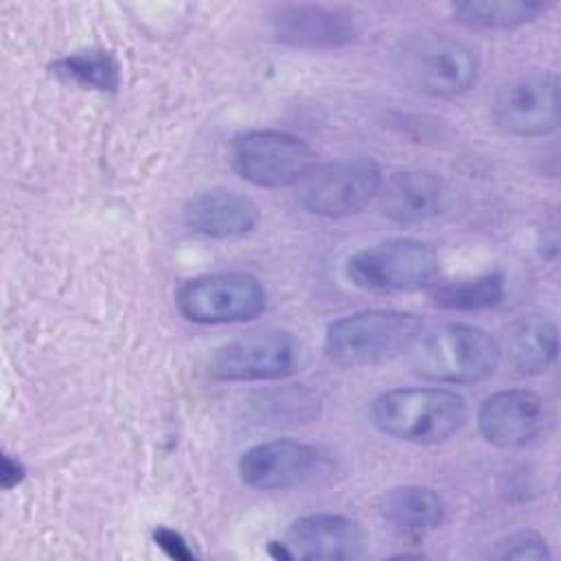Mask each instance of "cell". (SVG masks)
<instances>
[{"label": "cell", "mask_w": 561, "mask_h": 561, "mask_svg": "<svg viewBox=\"0 0 561 561\" xmlns=\"http://www.w3.org/2000/svg\"><path fill=\"white\" fill-rule=\"evenodd\" d=\"M416 375L438 383H476L495 373L502 362L500 342L476 324L445 322L421 329L410 351Z\"/></svg>", "instance_id": "obj_1"}, {"label": "cell", "mask_w": 561, "mask_h": 561, "mask_svg": "<svg viewBox=\"0 0 561 561\" xmlns=\"http://www.w3.org/2000/svg\"><path fill=\"white\" fill-rule=\"evenodd\" d=\"M423 320L410 311L366 309L333 320L324 333V355L342 368L390 362L410 351Z\"/></svg>", "instance_id": "obj_2"}, {"label": "cell", "mask_w": 561, "mask_h": 561, "mask_svg": "<svg viewBox=\"0 0 561 561\" xmlns=\"http://www.w3.org/2000/svg\"><path fill=\"white\" fill-rule=\"evenodd\" d=\"M379 432L414 445L449 440L467 421L465 399L447 388H394L370 405Z\"/></svg>", "instance_id": "obj_3"}, {"label": "cell", "mask_w": 561, "mask_h": 561, "mask_svg": "<svg viewBox=\"0 0 561 561\" xmlns=\"http://www.w3.org/2000/svg\"><path fill=\"white\" fill-rule=\"evenodd\" d=\"M394 66L401 81L425 96H456L467 92L480 72L478 53L445 33L412 35L397 48Z\"/></svg>", "instance_id": "obj_4"}, {"label": "cell", "mask_w": 561, "mask_h": 561, "mask_svg": "<svg viewBox=\"0 0 561 561\" xmlns=\"http://www.w3.org/2000/svg\"><path fill=\"white\" fill-rule=\"evenodd\" d=\"M346 278L368 291H416L438 283L440 263L421 239L397 237L357 250L346 259Z\"/></svg>", "instance_id": "obj_5"}, {"label": "cell", "mask_w": 561, "mask_h": 561, "mask_svg": "<svg viewBox=\"0 0 561 561\" xmlns=\"http://www.w3.org/2000/svg\"><path fill=\"white\" fill-rule=\"evenodd\" d=\"M175 305L195 324H237L265 311L267 291L252 274L213 272L182 283L175 291Z\"/></svg>", "instance_id": "obj_6"}, {"label": "cell", "mask_w": 561, "mask_h": 561, "mask_svg": "<svg viewBox=\"0 0 561 561\" xmlns=\"http://www.w3.org/2000/svg\"><path fill=\"white\" fill-rule=\"evenodd\" d=\"M300 364L302 344L289 331L261 329L221 344L208 362V373L230 383L276 381L298 373Z\"/></svg>", "instance_id": "obj_7"}, {"label": "cell", "mask_w": 561, "mask_h": 561, "mask_svg": "<svg viewBox=\"0 0 561 561\" xmlns=\"http://www.w3.org/2000/svg\"><path fill=\"white\" fill-rule=\"evenodd\" d=\"M383 184L379 164L357 156L316 164L296 186L298 202L307 213L320 217H348L364 210Z\"/></svg>", "instance_id": "obj_8"}, {"label": "cell", "mask_w": 561, "mask_h": 561, "mask_svg": "<svg viewBox=\"0 0 561 561\" xmlns=\"http://www.w3.org/2000/svg\"><path fill=\"white\" fill-rule=\"evenodd\" d=\"M230 156L234 171L261 188L298 186L316 167V153L302 138L276 129L239 134Z\"/></svg>", "instance_id": "obj_9"}, {"label": "cell", "mask_w": 561, "mask_h": 561, "mask_svg": "<svg viewBox=\"0 0 561 561\" xmlns=\"http://www.w3.org/2000/svg\"><path fill=\"white\" fill-rule=\"evenodd\" d=\"M333 473V460L322 449L278 438L245 449L239 458V478L259 491H287L318 484Z\"/></svg>", "instance_id": "obj_10"}, {"label": "cell", "mask_w": 561, "mask_h": 561, "mask_svg": "<svg viewBox=\"0 0 561 561\" xmlns=\"http://www.w3.org/2000/svg\"><path fill=\"white\" fill-rule=\"evenodd\" d=\"M493 123L522 138L548 136L559 127V77L526 72L504 81L491 101Z\"/></svg>", "instance_id": "obj_11"}, {"label": "cell", "mask_w": 561, "mask_h": 561, "mask_svg": "<svg viewBox=\"0 0 561 561\" xmlns=\"http://www.w3.org/2000/svg\"><path fill=\"white\" fill-rule=\"evenodd\" d=\"M552 425L548 401L524 388L500 390L478 410V430L495 447L522 449L546 438Z\"/></svg>", "instance_id": "obj_12"}, {"label": "cell", "mask_w": 561, "mask_h": 561, "mask_svg": "<svg viewBox=\"0 0 561 561\" xmlns=\"http://www.w3.org/2000/svg\"><path fill=\"white\" fill-rule=\"evenodd\" d=\"M283 543L291 559L348 561L366 554L364 528L355 519L335 513H311L296 519Z\"/></svg>", "instance_id": "obj_13"}, {"label": "cell", "mask_w": 561, "mask_h": 561, "mask_svg": "<svg viewBox=\"0 0 561 561\" xmlns=\"http://www.w3.org/2000/svg\"><path fill=\"white\" fill-rule=\"evenodd\" d=\"M272 31L294 48H340L357 37L359 24L337 7L285 4L272 15Z\"/></svg>", "instance_id": "obj_14"}, {"label": "cell", "mask_w": 561, "mask_h": 561, "mask_svg": "<svg viewBox=\"0 0 561 561\" xmlns=\"http://www.w3.org/2000/svg\"><path fill=\"white\" fill-rule=\"evenodd\" d=\"M381 215L401 226L434 219L447 206V186L440 175L425 169H408L390 175L379 188Z\"/></svg>", "instance_id": "obj_15"}, {"label": "cell", "mask_w": 561, "mask_h": 561, "mask_svg": "<svg viewBox=\"0 0 561 561\" xmlns=\"http://www.w3.org/2000/svg\"><path fill=\"white\" fill-rule=\"evenodd\" d=\"M259 206L250 197L228 188L197 193L182 208L184 226L213 239H234L250 234L259 226Z\"/></svg>", "instance_id": "obj_16"}, {"label": "cell", "mask_w": 561, "mask_h": 561, "mask_svg": "<svg viewBox=\"0 0 561 561\" xmlns=\"http://www.w3.org/2000/svg\"><path fill=\"white\" fill-rule=\"evenodd\" d=\"M500 348L513 370L519 375H539L557 359V324L541 313L522 316L506 329Z\"/></svg>", "instance_id": "obj_17"}, {"label": "cell", "mask_w": 561, "mask_h": 561, "mask_svg": "<svg viewBox=\"0 0 561 561\" xmlns=\"http://www.w3.org/2000/svg\"><path fill=\"white\" fill-rule=\"evenodd\" d=\"M379 513L388 524L408 535H425L443 524L447 504L430 486L401 484L381 495Z\"/></svg>", "instance_id": "obj_18"}, {"label": "cell", "mask_w": 561, "mask_h": 561, "mask_svg": "<svg viewBox=\"0 0 561 561\" xmlns=\"http://www.w3.org/2000/svg\"><path fill=\"white\" fill-rule=\"evenodd\" d=\"M550 7L541 0H465L451 4V15L467 28L508 31L535 22Z\"/></svg>", "instance_id": "obj_19"}, {"label": "cell", "mask_w": 561, "mask_h": 561, "mask_svg": "<svg viewBox=\"0 0 561 561\" xmlns=\"http://www.w3.org/2000/svg\"><path fill=\"white\" fill-rule=\"evenodd\" d=\"M506 296V280L500 272H484L469 278L432 285L430 298L449 311H482L497 307Z\"/></svg>", "instance_id": "obj_20"}, {"label": "cell", "mask_w": 561, "mask_h": 561, "mask_svg": "<svg viewBox=\"0 0 561 561\" xmlns=\"http://www.w3.org/2000/svg\"><path fill=\"white\" fill-rule=\"evenodd\" d=\"M53 72L81 88L116 92L121 85V66L110 50L88 48L70 53L53 64Z\"/></svg>", "instance_id": "obj_21"}, {"label": "cell", "mask_w": 561, "mask_h": 561, "mask_svg": "<svg viewBox=\"0 0 561 561\" xmlns=\"http://www.w3.org/2000/svg\"><path fill=\"white\" fill-rule=\"evenodd\" d=\"M256 408L261 410L263 416L276 421V423H300L309 421L318 414V394L307 390V388H283V390H272L261 394Z\"/></svg>", "instance_id": "obj_22"}, {"label": "cell", "mask_w": 561, "mask_h": 561, "mask_svg": "<svg viewBox=\"0 0 561 561\" xmlns=\"http://www.w3.org/2000/svg\"><path fill=\"white\" fill-rule=\"evenodd\" d=\"M495 559H550L546 539L533 530H517L495 543Z\"/></svg>", "instance_id": "obj_23"}, {"label": "cell", "mask_w": 561, "mask_h": 561, "mask_svg": "<svg viewBox=\"0 0 561 561\" xmlns=\"http://www.w3.org/2000/svg\"><path fill=\"white\" fill-rule=\"evenodd\" d=\"M153 539H156V546L162 548L169 557H175V559H191L193 557V550L182 539V535H178L171 528H156Z\"/></svg>", "instance_id": "obj_24"}, {"label": "cell", "mask_w": 561, "mask_h": 561, "mask_svg": "<svg viewBox=\"0 0 561 561\" xmlns=\"http://www.w3.org/2000/svg\"><path fill=\"white\" fill-rule=\"evenodd\" d=\"M24 478V467L20 460H13L11 456H4L2 458V473H0V480H2V486L9 491L13 489L18 482H22Z\"/></svg>", "instance_id": "obj_25"}]
</instances>
